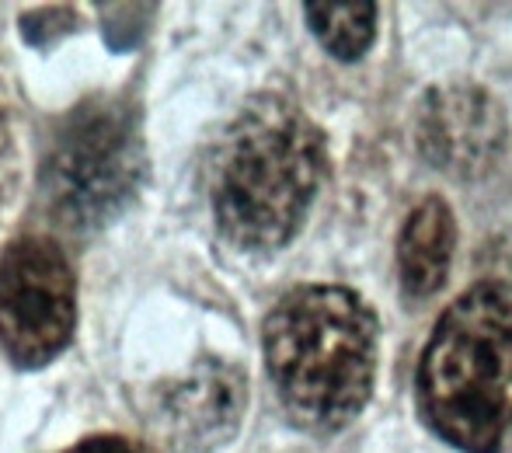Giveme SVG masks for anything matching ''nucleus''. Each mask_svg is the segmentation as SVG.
<instances>
[{
  "instance_id": "obj_11",
  "label": "nucleus",
  "mask_w": 512,
  "mask_h": 453,
  "mask_svg": "<svg viewBox=\"0 0 512 453\" xmlns=\"http://www.w3.org/2000/svg\"><path fill=\"white\" fill-rule=\"evenodd\" d=\"M63 453H154L147 443L126 440V436H91V440L77 443V447Z\"/></svg>"
},
{
  "instance_id": "obj_6",
  "label": "nucleus",
  "mask_w": 512,
  "mask_h": 453,
  "mask_svg": "<svg viewBox=\"0 0 512 453\" xmlns=\"http://www.w3.org/2000/svg\"><path fill=\"white\" fill-rule=\"evenodd\" d=\"M248 384L234 363L199 359L189 373L164 380L147 401V422L175 453H209L230 440L244 419Z\"/></svg>"
},
{
  "instance_id": "obj_10",
  "label": "nucleus",
  "mask_w": 512,
  "mask_h": 453,
  "mask_svg": "<svg viewBox=\"0 0 512 453\" xmlns=\"http://www.w3.org/2000/svg\"><path fill=\"white\" fill-rule=\"evenodd\" d=\"M18 182V140H14V102L7 74L0 70V210Z\"/></svg>"
},
{
  "instance_id": "obj_9",
  "label": "nucleus",
  "mask_w": 512,
  "mask_h": 453,
  "mask_svg": "<svg viewBox=\"0 0 512 453\" xmlns=\"http://www.w3.org/2000/svg\"><path fill=\"white\" fill-rule=\"evenodd\" d=\"M310 32L338 60H359L377 35V4H307Z\"/></svg>"
},
{
  "instance_id": "obj_7",
  "label": "nucleus",
  "mask_w": 512,
  "mask_h": 453,
  "mask_svg": "<svg viewBox=\"0 0 512 453\" xmlns=\"http://www.w3.org/2000/svg\"><path fill=\"white\" fill-rule=\"evenodd\" d=\"M457 244V224L443 199H425L411 210L398 241V276L411 300L432 297L446 283Z\"/></svg>"
},
{
  "instance_id": "obj_1",
  "label": "nucleus",
  "mask_w": 512,
  "mask_h": 453,
  "mask_svg": "<svg viewBox=\"0 0 512 453\" xmlns=\"http://www.w3.org/2000/svg\"><path fill=\"white\" fill-rule=\"evenodd\" d=\"M328 171L324 136L293 102L258 95L234 115L209 161V206L241 251H276L304 227Z\"/></svg>"
},
{
  "instance_id": "obj_4",
  "label": "nucleus",
  "mask_w": 512,
  "mask_h": 453,
  "mask_svg": "<svg viewBox=\"0 0 512 453\" xmlns=\"http://www.w3.org/2000/svg\"><path fill=\"white\" fill-rule=\"evenodd\" d=\"M147 175L140 112L126 95H95L53 126L39 189L67 230H98L133 206Z\"/></svg>"
},
{
  "instance_id": "obj_3",
  "label": "nucleus",
  "mask_w": 512,
  "mask_h": 453,
  "mask_svg": "<svg viewBox=\"0 0 512 453\" xmlns=\"http://www.w3.org/2000/svg\"><path fill=\"white\" fill-rule=\"evenodd\" d=\"M422 422L464 453H512V283L467 290L432 328L415 373Z\"/></svg>"
},
{
  "instance_id": "obj_8",
  "label": "nucleus",
  "mask_w": 512,
  "mask_h": 453,
  "mask_svg": "<svg viewBox=\"0 0 512 453\" xmlns=\"http://www.w3.org/2000/svg\"><path fill=\"white\" fill-rule=\"evenodd\" d=\"M499 136V115L471 91H450L446 102L432 105L425 119V143L439 157V164H474Z\"/></svg>"
},
{
  "instance_id": "obj_2",
  "label": "nucleus",
  "mask_w": 512,
  "mask_h": 453,
  "mask_svg": "<svg viewBox=\"0 0 512 453\" xmlns=\"http://www.w3.org/2000/svg\"><path fill=\"white\" fill-rule=\"evenodd\" d=\"M265 366L293 422L349 426L377 377V314L345 286H297L265 318Z\"/></svg>"
},
{
  "instance_id": "obj_5",
  "label": "nucleus",
  "mask_w": 512,
  "mask_h": 453,
  "mask_svg": "<svg viewBox=\"0 0 512 453\" xmlns=\"http://www.w3.org/2000/svg\"><path fill=\"white\" fill-rule=\"evenodd\" d=\"M77 325V279L56 241L18 237L0 255V352L21 370L46 366Z\"/></svg>"
}]
</instances>
